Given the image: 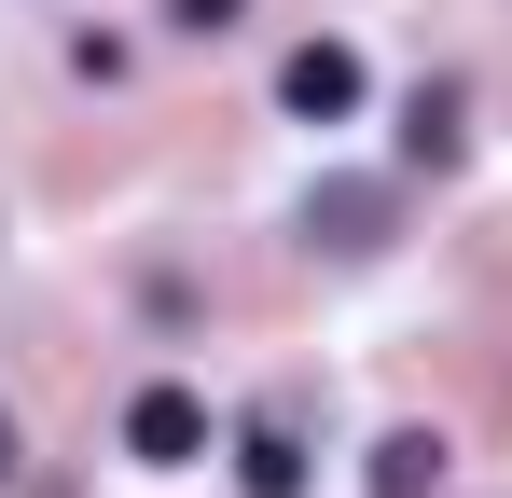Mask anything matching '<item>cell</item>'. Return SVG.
Returning <instances> with one entry per match:
<instances>
[{"instance_id":"277c9868","label":"cell","mask_w":512,"mask_h":498,"mask_svg":"<svg viewBox=\"0 0 512 498\" xmlns=\"http://www.w3.org/2000/svg\"><path fill=\"white\" fill-rule=\"evenodd\" d=\"M443 471H457V443H443V429H388L360 485H374V498H429V485H443Z\"/></svg>"},{"instance_id":"ba28073f","label":"cell","mask_w":512,"mask_h":498,"mask_svg":"<svg viewBox=\"0 0 512 498\" xmlns=\"http://www.w3.org/2000/svg\"><path fill=\"white\" fill-rule=\"evenodd\" d=\"M0 498H14V415H0Z\"/></svg>"},{"instance_id":"8992f818","label":"cell","mask_w":512,"mask_h":498,"mask_svg":"<svg viewBox=\"0 0 512 498\" xmlns=\"http://www.w3.org/2000/svg\"><path fill=\"white\" fill-rule=\"evenodd\" d=\"M236 485H250V498H305V443H291L277 415H263L250 443H236Z\"/></svg>"},{"instance_id":"3957f363","label":"cell","mask_w":512,"mask_h":498,"mask_svg":"<svg viewBox=\"0 0 512 498\" xmlns=\"http://www.w3.org/2000/svg\"><path fill=\"white\" fill-rule=\"evenodd\" d=\"M277 97H291L305 125H346V111H360V56H346V42H291V70H277Z\"/></svg>"},{"instance_id":"6da1fadb","label":"cell","mask_w":512,"mask_h":498,"mask_svg":"<svg viewBox=\"0 0 512 498\" xmlns=\"http://www.w3.org/2000/svg\"><path fill=\"white\" fill-rule=\"evenodd\" d=\"M388 222H402V194H388V180H360V166L305 180V236H319V249H346V263H360V249H388Z\"/></svg>"},{"instance_id":"52a82bcc","label":"cell","mask_w":512,"mask_h":498,"mask_svg":"<svg viewBox=\"0 0 512 498\" xmlns=\"http://www.w3.org/2000/svg\"><path fill=\"white\" fill-rule=\"evenodd\" d=\"M236 14H250V0H167V28H194V42H222Z\"/></svg>"},{"instance_id":"5b68a950","label":"cell","mask_w":512,"mask_h":498,"mask_svg":"<svg viewBox=\"0 0 512 498\" xmlns=\"http://www.w3.org/2000/svg\"><path fill=\"white\" fill-rule=\"evenodd\" d=\"M457 139H471L457 125V83H416L402 97V166H457Z\"/></svg>"},{"instance_id":"7a4b0ae2","label":"cell","mask_w":512,"mask_h":498,"mask_svg":"<svg viewBox=\"0 0 512 498\" xmlns=\"http://www.w3.org/2000/svg\"><path fill=\"white\" fill-rule=\"evenodd\" d=\"M125 457H153V471L208 457V402H194V388H139V402H125Z\"/></svg>"}]
</instances>
